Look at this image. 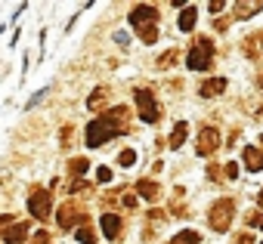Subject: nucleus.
I'll list each match as a JSON object with an SVG mask.
<instances>
[{"instance_id":"obj_9","label":"nucleus","mask_w":263,"mask_h":244,"mask_svg":"<svg viewBox=\"0 0 263 244\" xmlns=\"http://www.w3.org/2000/svg\"><path fill=\"white\" fill-rule=\"evenodd\" d=\"M102 232H105V238L118 241V235H121V216L118 213H102Z\"/></svg>"},{"instance_id":"obj_5","label":"nucleus","mask_w":263,"mask_h":244,"mask_svg":"<svg viewBox=\"0 0 263 244\" xmlns=\"http://www.w3.org/2000/svg\"><path fill=\"white\" fill-rule=\"evenodd\" d=\"M28 213L37 216V219H47V216H50V192H47V189L31 192V198H28Z\"/></svg>"},{"instance_id":"obj_2","label":"nucleus","mask_w":263,"mask_h":244,"mask_svg":"<svg viewBox=\"0 0 263 244\" xmlns=\"http://www.w3.org/2000/svg\"><path fill=\"white\" fill-rule=\"evenodd\" d=\"M211 62H214V44L208 40V37H198V44L189 50V56H186V65L192 68V71H204V68H211Z\"/></svg>"},{"instance_id":"obj_7","label":"nucleus","mask_w":263,"mask_h":244,"mask_svg":"<svg viewBox=\"0 0 263 244\" xmlns=\"http://www.w3.org/2000/svg\"><path fill=\"white\" fill-rule=\"evenodd\" d=\"M155 19H158V10L149 7V4H140V7H134V13H130V22H134L137 28H143V25H155Z\"/></svg>"},{"instance_id":"obj_3","label":"nucleus","mask_w":263,"mask_h":244,"mask_svg":"<svg viewBox=\"0 0 263 244\" xmlns=\"http://www.w3.org/2000/svg\"><path fill=\"white\" fill-rule=\"evenodd\" d=\"M232 213H235V204H232L229 198L217 201V204L211 207V229H214V232H226V229L232 226Z\"/></svg>"},{"instance_id":"obj_23","label":"nucleus","mask_w":263,"mask_h":244,"mask_svg":"<svg viewBox=\"0 0 263 244\" xmlns=\"http://www.w3.org/2000/svg\"><path fill=\"white\" fill-rule=\"evenodd\" d=\"M68 167H71V173H74V176H81V173H87V158H74Z\"/></svg>"},{"instance_id":"obj_22","label":"nucleus","mask_w":263,"mask_h":244,"mask_svg":"<svg viewBox=\"0 0 263 244\" xmlns=\"http://www.w3.org/2000/svg\"><path fill=\"white\" fill-rule=\"evenodd\" d=\"M177 56H180V53H177V50H167V53H164V56H161V59H158V68H171V65H174V62H177Z\"/></svg>"},{"instance_id":"obj_15","label":"nucleus","mask_w":263,"mask_h":244,"mask_svg":"<svg viewBox=\"0 0 263 244\" xmlns=\"http://www.w3.org/2000/svg\"><path fill=\"white\" fill-rule=\"evenodd\" d=\"M195 19H198V10L195 7H186L180 13V31H192L195 28Z\"/></svg>"},{"instance_id":"obj_35","label":"nucleus","mask_w":263,"mask_h":244,"mask_svg":"<svg viewBox=\"0 0 263 244\" xmlns=\"http://www.w3.org/2000/svg\"><path fill=\"white\" fill-rule=\"evenodd\" d=\"M260 87H263V74H260Z\"/></svg>"},{"instance_id":"obj_8","label":"nucleus","mask_w":263,"mask_h":244,"mask_svg":"<svg viewBox=\"0 0 263 244\" xmlns=\"http://www.w3.org/2000/svg\"><path fill=\"white\" fill-rule=\"evenodd\" d=\"M84 219H87V213H84L78 204H65V207L59 210V226H62V229H71L74 222H84Z\"/></svg>"},{"instance_id":"obj_20","label":"nucleus","mask_w":263,"mask_h":244,"mask_svg":"<svg viewBox=\"0 0 263 244\" xmlns=\"http://www.w3.org/2000/svg\"><path fill=\"white\" fill-rule=\"evenodd\" d=\"M140 37H143V44H155L158 40V28L155 25H143L140 28Z\"/></svg>"},{"instance_id":"obj_4","label":"nucleus","mask_w":263,"mask_h":244,"mask_svg":"<svg viewBox=\"0 0 263 244\" xmlns=\"http://www.w3.org/2000/svg\"><path fill=\"white\" fill-rule=\"evenodd\" d=\"M137 105H140V117L146 120V124H155V120L161 117L158 105H155V93L152 90H137Z\"/></svg>"},{"instance_id":"obj_32","label":"nucleus","mask_w":263,"mask_h":244,"mask_svg":"<svg viewBox=\"0 0 263 244\" xmlns=\"http://www.w3.org/2000/svg\"><path fill=\"white\" fill-rule=\"evenodd\" d=\"M208 10H211V13H220V10H223V4H220V0H211V7H208Z\"/></svg>"},{"instance_id":"obj_12","label":"nucleus","mask_w":263,"mask_h":244,"mask_svg":"<svg viewBox=\"0 0 263 244\" xmlns=\"http://www.w3.org/2000/svg\"><path fill=\"white\" fill-rule=\"evenodd\" d=\"M226 90V80L223 77H211V80H204L201 87H198V93L204 96V99H211V96H217V93H223Z\"/></svg>"},{"instance_id":"obj_31","label":"nucleus","mask_w":263,"mask_h":244,"mask_svg":"<svg viewBox=\"0 0 263 244\" xmlns=\"http://www.w3.org/2000/svg\"><path fill=\"white\" fill-rule=\"evenodd\" d=\"M10 222H13V213H4V216H0V229L10 226Z\"/></svg>"},{"instance_id":"obj_14","label":"nucleus","mask_w":263,"mask_h":244,"mask_svg":"<svg viewBox=\"0 0 263 244\" xmlns=\"http://www.w3.org/2000/svg\"><path fill=\"white\" fill-rule=\"evenodd\" d=\"M137 192H140V198L155 201V198H158V182H152V179H140V182H137Z\"/></svg>"},{"instance_id":"obj_6","label":"nucleus","mask_w":263,"mask_h":244,"mask_svg":"<svg viewBox=\"0 0 263 244\" xmlns=\"http://www.w3.org/2000/svg\"><path fill=\"white\" fill-rule=\"evenodd\" d=\"M217 146H220V133H217L214 127H204V130L198 133V155L208 158V155L217 152Z\"/></svg>"},{"instance_id":"obj_11","label":"nucleus","mask_w":263,"mask_h":244,"mask_svg":"<svg viewBox=\"0 0 263 244\" xmlns=\"http://www.w3.org/2000/svg\"><path fill=\"white\" fill-rule=\"evenodd\" d=\"M25 235H28V222H16V226H10V229L4 232V241H7V244H22Z\"/></svg>"},{"instance_id":"obj_19","label":"nucleus","mask_w":263,"mask_h":244,"mask_svg":"<svg viewBox=\"0 0 263 244\" xmlns=\"http://www.w3.org/2000/svg\"><path fill=\"white\" fill-rule=\"evenodd\" d=\"M105 105V90H96V93H90V99H87V108L90 111H99Z\"/></svg>"},{"instance_id":"obj_25","label":"nucleus","mask_w":263,"mask_h":244,"mask_svg":"<svg viewBox=\"0 0 263 244\" xmlns=\"http://www.w3.org/2000/svg\"><path fill=\"white\" fill-rule=\"evenodd\" d=\"M96 179H99V182H108V179H111V170H108V167H99V170H96Z\"/></svg>"},{"instance_id":"obj_34","label":"nucleus","mask_w":263,"mask_h":244,"mask_svg":"<svg viewBox=\"0 0 263 244\" xmlns=\"http://www.w3.org/2000/svg\"><path fill=\"white\" fill-rule=\"evenodd\" d=\"M257 204H260V207H263V192H260V195H257Z\"/></svg>"},{"instance_id":"obj_26","label":"nucleus","mask_w":263,"mask_h":244,"mask_svg":"<svg viewBox=\"0 0 263 244\" xmlns=\"http://www.w3.org/2000/svg\"><path fill=\"white\" fill-rule=\"evenodd\" d=\"M248 226H251V229H263V213H254V216L248 219Z\"/></svg>"},{"instance_id":"obj_18","label":"nucleus","mask_w":263,"mask_h":244,"mask_svg":"<svg viewBox=\"0 0 263 244\" xmlns=\"http://www.w3.org/2000/svg\"><path fill=\"white\" fill-rule=\"evenodd\" d=\"M198 241H201V235H198V232L183 229L180 235H174V241H171V244H198Z\"/></svg>"},{"instance_id":"obj_36","label":"nucleus","mask_w":263,"mask_h":244,"mask_svg":"<svg viewBox=\"0 0 263 244\" xmlns=\"http://www.w3.org/2000/svg\"><path fill=\"white\" fill-rule=\"evenodd\" d=\"M260 143H263V136H260Z\"/></svg>"},{"instance_id":"obj_33","label":"nucleus","mask_w":263,"mask_h":244,"mask_svg":"<svg viewBox=\"0 0 263 244\" xmlns=\"http://www.w3.org/2000/svg\"><path fill=\"white\" fill-rule=\"evenodd\" d=\"M238 244H254V238H251V235H248V232H245V235H241V238H238Z\"/></svg>"},{"instance_id":"obj_1","label":"nucleus","mask_w":263,"mask_h":244,"mask_svg":"<svg viewBox=\"0 0 263 244\" xmlns=\"http://www.w3.org/2000/svg\"><path fill=\"white\" fill-rule=\"evenodd\" d=\"M124 124H127V108H111L108 114L96 117L93 124L87 127V146H90V149H99V146L108 143L111 136L124 133Z\"/></svg>"},{"instance_id":"obj_27","label":"nucleus","mask_w":263,"mask_h":244,"mask_svg":"<svg viewBox=\"0 0 263 244\" xmlns=\"http://www.w3.org/2000/svg\"><path fill=\"white\" fill-rule=\"evenodd\" d=\"M87 189H90V186H87L84 179H74V182H71V192H87Z\"/></svg>"},{"instance_id":"obj_21","label":"nucleus","mask_w":263,"mask_h":244,"mask_svg":"<svg viewBox=\"0 0 263 244\" xmlns=\"http://www.w3.org/2000/svg\"><path fill=\"white\" fill-rule=\"evenodd\" d=\"M134 161H137V152H134V149H124V152L118 155V164H121V167H134Z\"/></svg>"},{"instance_id":"obj_16","label":"nucleus","mask_w":263,"mask_h":244,"mask_svg":"<svg viewBox=\"0 0 263 244\" xmlns=\"http://www.w3.org/2000/svg\"><path fill=\"white\" fill-rule=\"evenodd\" d=\"M260 10H263L260 0H254V4H235V16H238V19H251V16L260 13Z\"/></svg>"},{"instance_id":"obj_17","label":"nucleus","mask_w":263,"mask_h":244,"mask_svg":"<svg viewBox=\"0 0 263 244\" xmlns=\"http://www.w3.org/2000/svg\"><path fill=\"white\" fill-rule=\"evenodd\" d=\"M186 133H189V124H186V120H180V124L174 127V133H171V149H180L186 143Z\"/></svg>"},{"instance_id":"obj_30","label":"nucleus","mask_w":263,"mask_h":244,"mask_svg":"<svg viewBox=\"0 0 263 244\" xmlns=\"http://www.w3.org/2000/svg\"><path fill=\"white\" fill-rule=\"evenodd\" d=\"M124 207H137V195H124Z\"/></svg>"},{"instance_id":"obj_13","label":"nucleus","mask_w":263,"mask_h":244,"mask_svg":"<svg viewBox=\"0 0 263 244\" xmlns=\"http://www.w3.org/2000/svg\"><path fill=\"white\" fill-rule=\"evenodd\" d=\"M241 161L248 164V170H263V152H260V149H251V146H248V149L241 152Z\"/></svg>"},{"instance_id":"obj_29","label":"nucleus","mask_w":263,"mask_h":244,"mask_svg":"<svg viewBox=\"0 0 263 244\" xmlns=\"http://www.w3.org/2000/svg\"><path fill=\"white\" fill-rule=\"evenodd\" d=\"M226 176L235 179V176H238V167H235V164H226Z\"/></svg>"},{"instance_id":"obj_10","label":"nucleus","mask_w":263,"mask_h":244,"mask_svg":"<svg viewBox=\"0 0 263 244\" xmlns=\"http://www.w3.org/2000/svg\"><path fill=\"white\" fill-rule=\"evenodd\" d=\"M245 56L248 59H263V31H257L254 37L245 40Z\"/></svg>"},{"instance_id":"obj_24","label":"nucleus","mask_w":263,"mask_h":244,"mask_svg":"<svg viewBox=\"0 0 263 244\" xmlns=\"http://www.w3.org/2000/svg\"><path fill=\"white\" fill-rule=\"evenodd\" d=\"M78 241H81V244H93V241H96V238H93V232H90V226L78 229Z\"/></svg>"},{"instance_id":"obj_28","label":"nucleus","mask_w":263,"mask_h":244,"mask_svg":"<svg viewBox=\"0 0 263 244\" xmlns=\"http://www.w3.org/2000/svg\"><path fill=\"white\" fill-rule=\"evenodd\" d=\"M31 244H50V235H47V232H37V235H34V241H31Z\"/></svg>"}]
</instances>
